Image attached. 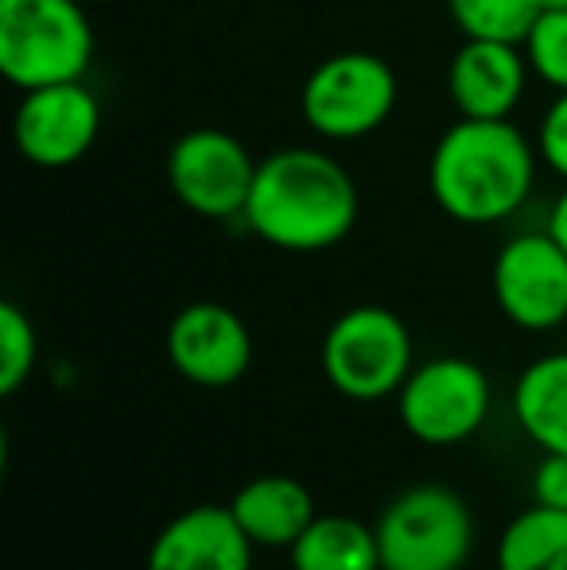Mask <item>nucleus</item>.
Here are the masks:
<instances>
[{
  "instance_id": "nucleus-1",
  "label": "nucleus",
  "mask_w": 567,
  "mask_h": 570,
  "mask_svg": "<svg viewBox=\"0 0 567 570\" xmlns=\"http://www.w3.org/2000/svg\"><path fill=\"white\" fill-rule=\"evenodd\" d=\"M358 183L331 151L281 148L257 164L242 222L281 253H323L358 226Z\"/></svg>"
},
{
  "instance_id": "nucleus-2",
  "label": "nucleus",
  "mask_w": 567,
  "mask_h": 570,
  "mask_svg": "<svg viewBox=\"0 0 567 570\" xmlns=\"http://www.w3.org/2000/svg\"><path fill=\"white\" fill-rule=\"evenodd\" d=\"M537 167V140L514 120L459 117L431 148L428 190L459 226H498L529 203Z\"/></svg>"
},
{
  "instance_id": "nucleus-3",
  "label": "nucleus",
  "mask_w": 567,
  "mask_h": 570,
  "mask_svg": "<svg viewBox=\"0 0 567 570\" xmlns=\"http://www.w3.org/2000/svg\"><path fill=\"white\" fill-rule=\"evenodd\" d=\"M94 62L86 0H0V75L16 90L82 82Z\"/></svg>"
},
{
  "instance_id": "nucleus-4",
  "label": "nucleus",
  "mask_w": 567,
  "mask_h": 570,
  "mask_svg": "<svg viewBox=\"0 0 567 570\" xmlns=\"http://www.w3.org/2000/svg\"><path fill=\"white\" fill-rule=\"evenodd\" d=\"M417 368V350L404 318L389 307L342 311L323 338V376L339 396L378 404L401 392Z\"/></svg>"
},
{
  "instance_id": "nucleus-5",
  "label": "nucleus",
  "mask_w": 567,
  "mask_h": 570,
  "mask_svg": "<svg viewBox=\"0 0 567 570\" xmlns=\"http://www.w3.org/2000/svg\"><path fill=\"white\" fill-rule=\"evenodd\" d=\"M381 570H447L462 567L475 548V517L451 485L420 481L381 509Z\"/></svg>"
},
{
  "instance_id": "nucleus-6",
  "label": "nucleus",
  "mask_w": 567,
  "mask_h": 570,
  "mask_svg": "<svg viewBox=\"0 0 567 570\" xmlns=\"http://www.w3.org/2000/svg\"><path fill=\"white\" fill-rule=\"evenodd\" d=\"M397 70L373 51H339L307 75L300 114L323 140H365L397 109Z\"/></svg>"
},
{
  "instance_id": "nucleus-7",
  "label": "nucleus",
  "mask_w": 567,
  "mask_h": 570,
  "mask_svg": "<svg viewBox=\"0 0 567 570\" xmlns=\"http://www.w3.org/2000/svg\"><path fill=\"white\" fill-rule=\"evenodd\" d=\"M493 392L482 365L467 357H431L409 373V381L397 392V412L417 443L454 446L478 435L490 415Z\"/></svg>"
},
{
  "instance_id": "nucleus-8",
  "label": "nucleus",
  "mask_w": 567,
  "mask_h": 570,
  "mask_svg": "<svg viewBox=\"0 0 567 570\" xmlns=\"http://www.w3.org/2000/svg\"><path fill=\"white\" fill-rule=\"evenodd\" d=\"M253 151L226 128H190L167 151V187L175 203L211 222L242 218L257 179Z\"/></svg>"
},
{
  "instance_id": "nucleus-9",
  "label": "nucleus",
  "mask_w": 567,
  "mask_h": 570,
  "mask_svg": "<svg viewBox=\"0 0 567 570\" xmlns=\"http://www.w3.org/2000/svg\"><path fill=\"white\" fill-rule=\"evenodd\" d=\"M498 311L529 334H548L567 323V248L545 229L517 233L493 256Z\"/></svg>"
},
{
  "instance_id": "nucleus-10",
  "label": "nucleus",
  "mask_w": 567,
  "mask_h": 570,
  "mask_svg": "<svg viewBox=\"0 0 567 570\" xmlns=\"http://www.w3.org/2000/svg\"><path fill=\"white\" fill-rule=\"evenodd\" d=\"M101 132V101L82 82H55L39 90H23L12 114L16 151L31 167L62 171L86 159Z\"/></svg>"
},
{
  "instance_id": "nucleus-11",
  "label": "nucleus",
  "mask_w": 567,
  "mask_h": 570,
  "mask_svg": "<svg viewBox=\"0 0 567 570\" xmlns=\"http://www.w3.org/2000/svg\"><path fill=\"white\" fill-rule=\"evenodd\" d=\"M167 361L198 389H229L253 365V334L222 303H187L167 326Z\"/></svg>"
},
{
  "instance_id": "nucleus-12",
  "label": "nucleus",
  "mask_w": 567,
  "mask_h": 570,
  "mask_svg": "<svg viewBox=\"0 0 567 570\" xmlns=\"http://www.w3.org/2000/svg\"><path fill=\"white\" fill-rule=\"evenodd\" d=\"M529 55L521 43L501 39H462L447 67V94L459 117L509 120L529 86Z\"/></svg>"
},
{
  "instance_id": "nucleus-13",
  "label": "nucleus",
  "mask_w": 567,
  "mask_h": 570,
  "mask_svg": "<svg viewBox=\"0 0 567 570\" xmlns=\"http://www.w3.org/2000/svg\"><path fill=\"white\" fill-rule=\"evenodd\" d=\"M253 551L229 504H195L159 528L144 570H253Z\"/></svg>"
},
{
  "instance_id": "nucleus-14",
  "label": "nucleus",
  "mask_w": 567,
  "mask_h": 570,
  "mask_svg": "<svg viewBox=\"0 0 567 570\" xmlns=\"http://www.w3.org/2000/svg\"><path fill=\"white\" fill-rule=\"evenodd\" d=\"M229 512L253 540V548H292L307 524L319 517L315 497L303 481L287 473H265V478L245 481L229 501Z\"/></svg>"
},
{
  "instance_id": "nucleus-15",
  "label": "nucleus",
  "mask_w": 567,
  "mask_h": 570,
  "mask_svg": "<svg viewBox=\"0 0 567 570\" xmlns=\"http://www.w3.org/2000/svg\"><path fill=\"white\" fill-rule=\"evenodd\" d=\"M514 420L545 454H567V350L529 361L514 384Z\"/></svg>"
},
{
  "instance_id": "nucleus-16",
  "label": "nucleus",
  "mask_w": 567,
  "mask_h": 570,
  "mask_svg": "<svg viewBox=\"0 0 567 570\" xmlns=\"http://www.w3.org/2000/svg\"><path fill=\"white\" fill-rule=\"evenodd\" d=\"M292 570H381L378 532L358 517H315L287 548Z\"/></svg>"
},
{
  "instance_id": "nucleus-17",
  "label": "nucleus",
  "mask_w": 567,
  "mask_h": 570,
  "mask_svg": "<svg viewBox=\"0 0 567 570\" xmlns=\"http://www.w3.org/2000/svg\"><path fill=\"white\" fill-rule=\"evenodd\" d=\"M498 570H567V509L517 512L498 540Z\"/></svg>"
},
{
  "instance_id": "nucleus-18",
  "label": "nucleus",
  "mask_w": 567,
  "mask_h": 570,
  "mask_svg": "<svg viewBox=\"0 0 567 570\" xmlns=\"http://www.w3.org/2000/svg\"><path fill=\"white\" fill-rule=\"evenodd\" d=\"M454 28L462 39H501V43H525L540 16L537 0H447Z\"/></svg>"
},
{
  "instance_id": "nucleus-19",
  "label": "nucleus",
  "mask_w": 567,
  "mask_h": 570,
  "mask_svg": "<svg viewBox=\"0 0 567 570\" xmlns=\"http://www.w3.org/2000/svg\"><path fill=\"white\" fill-rule=\"evenodd\" d=\"M39 338L31 318L16 303H0V396H16L31 381Z\"/></svg>"
},
{
  "instance_id": "nucleus-20",
  "label": "nucleus",
  "mask_w": 567,
  "mask_h": 570,
  "mask_svg": "<svg viewBox=\"0 0 567 570\" xmlns=\"http://www.w3.org/2000/svg\"><path fill=\"white\" fill-rule=\"evenodd\" d=\"M521 47L529 55V67L540 82L553 86L556 94L567 90V8H560V12H540Z\"/></svg>"
},
{
  "instance_id": "nucleus-21",
  "label": "nucleus",
  "mask_w": 567,
  "mask_h": 570,
  "mask_svg": "<svg viewBox=\"0 0 567 570\" xmlns=\"http://www.w3.org/2000/svg\"><path fill=\"white\" fill-rule=\"evenodd\" d=\"M537 151H540V164L567 183V90L556 94L553 106H548L545 117H540Z\"/></svg>"
},
{
  "instance_id": "nucleus-22",
  "label": "nucleus",
  "mask_w": 567,
  "mask_h": 570,
  "mask_svg": "<svg viewBox=\"0 0 567 570\" xmlns=\"http://www.w3.org/2000/svg\"><path fill=\"white\" fill-rule=\"evenodd\" d=\"M532 504L567 509V454H545L532 470Z\"/></svg>"
},
{
  "instance_id": "nucleus-23",
  "label": "nucleus",
  "mask_w": 567,
  "mask_h": 570,
  "mask_svg": "<svg viewBox=\"0 0 567 570\" xmlns=\"http://www.w3.org/2000/svg\"><path fill=\"white\" fill-rule=\"evenodd\" d=\"M548 233H553V237L567 248V187L560 190V198H556V206H553V218H548Z\"/></svg>"
},
{
  "instance_id": "nucleus-24",
  "label": "nucleus",
  "mask_w": 567,
  "mask_h": 570,
  "mask_svg": "<svg viewBox=\"0 0 567 570\" xmlns=\"http://www.w3.org/2000/svg\"><path fill=\"white\" fill-rule=\"evenodd\" d=\"M540 12H560V8H567V0H537Z\"/></svg>"
},
{
  "instance_id": "nucleus-25",
  "label": "nucleus",
  "mask_w": 567,
  "mask_h": 570,
  "mask_svg": "<svg viewBox=\"0 0 567 570\" xmlns=\"http://www.w3.org/2000/svg\"><path fill=\"white\" fill-rule=\"evenodd\" d=\"M86 4H101V0H86Z\"/></svg>"
},
{
  "instance_id": "nucleus-26",
  "label": "nucleus",
  "mask_w": 567,
  "mask_h": 570,
  "mask_svg": "<svg viewBox=\"0 0 567 570\" xmlns=\"http://www.w3.org/2000/svg\"><path fill=\"white\" fill-rule=\"evenodd\" d=\"M447 570H467V567H447Z\"/></svg>"
}]
</instances>
